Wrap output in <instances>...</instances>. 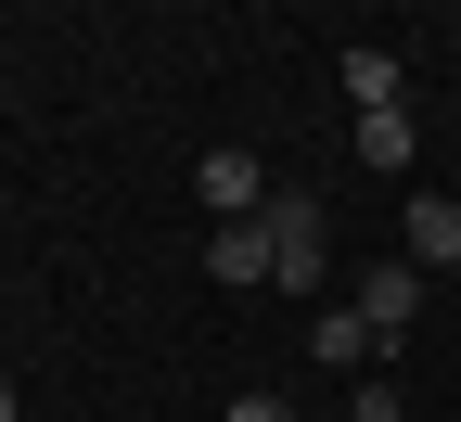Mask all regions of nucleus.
Segmentation results:
<instances>
[{"label":"nucleus","mask_w":461,"mask_h":422,"mask_svg":"<svg viewBox=\"0 0 461 422\" xmlns=\"http://www.w3.org/2000/svg\"><path fill=\"white\" fill-rule=\"evenodd\" d=\"M230 422H295V409H282V397H230Z\"/></svg>","instance_id":"obj_10"},{"label":"nucleus","mask_w":461,"mask_h":422,"mask_svg":"<svg viewBox=\"0 0 461 422\" xmlns=\"http://www.w3.org/2000/svg\"><path fill=\"white\" fill-rule=\"evenodd\" d=\"M346 422H397V384H359V409H346Z\"/></svg>","instance_id":"obj_9"},{"label":"nucleus","mask_w":461,"mask_h":422,"mask_svg":"<svg viewBox=\"0 0 461 422\" xmlns=\"http://www.w3.org/2000/svg\"><path fill=\"white\" fill-rule=\"evenodd\" d=\"M397 256L461 282V205H448V193H411V218H397Z\"/></svg>","instance_id":"obj_4"},{"label":"nucleus","mask_w":461,"mask_h":422,"mask_svg":"<svg viewBox=\"0 0 461 422\" xmlns=\"http://www.w3.org/2000/svg\"><path fill=\"white\" fill-rule=\"evenodd\" d=\"M205 269L218 282H269V218H218L205 230Z\"/></svg>","instance_id":"obj_5"},{"label":"nucleus","mask_w":461,"mask_h":422,"mask_svg":"<svg viewBox=\"0 0 461 422\" xmlns=\"http://www.w3.org/2000/svg\"><path fill=\"white\" fill-rule=\"evenodd\" d=\"M308 346H321V358H333V372H359V358H384V333H372V320H359V308H346V320H321V333H308Z\"/></svg>","instance_id":"obj_8"},{"label":"nucleus","mask_w":461,"mask_h":422,"mask_svg":"<svg viewBox=\"0 0 461 422\" xmlns=\"http://www.w3.org/2000/svg\"><path fill=\"white\" fill-rule=\"evenodd\" d=\"M346 90H359V115H397V51H346Z\"/></svg>","instance_id":"obj_7"},{"label":"nucleus","mask_w":461,"mask_h":422,"mask_svg":"<svg viewBox=\"0 0 461 422\" xmlns=\"http://www.w3.org/2000/svg\"><path fill=\"white\" fill-rule=\"evenodd\" d=\"M321 269H333V218H321L308 193H282V205H269V282L321 294Z\"/></svg>","instance_id":"obj_1"},{"label":"nucleus","mask_w":461,"mask_h":422,"mask_svg":"<svg viewBox=\"0 0 461 422\" xmlns=\"http://www.w3.org/2000/svg\"><path fill=\"white\" fill-rule=\"evenodd\" d=\"M346 141H359V166H372V179H397V166H411V141H423V129H411V103H397V115H359V129H346Z\"/></svg>","instance_id":"obj_6"},{"label":"nucleus","mask_w":461,"mask_h":422,"mask_svg":"<svg viewBox=\"0 0 461 422\" xmlns=\"http://www.w3.org/2000/svg\"><path fill=\"white\" fill-rule=\"evenodd\" d=\"M193 193H205V218H269V166H257L244 141H218V154L193 166Z\"/></svg>","instance_id":"obj_3"},{"label":"nucleus","mask_w":461,"mask_h":422,"mask_svg":"<svg viewBox=\"0 0 461 422\" xmlns=\"http://www.w3.org/2000/svg\"><path fill=\"white\" fill-rule=\"evenodd\" d=\"M423 282H436V269H411V256H372V269H359V320L384 333V358H397V333L423 320Z\"/></svg>","instance_id":"obj_2"},{"label":"nucleus","mask_w":461,"mask_h":422,"mask_svg":"<svg viewBox=\"0 0 461 422\" xmlns=\"http://www.w3.org/2000/svg\"><path fill=\"white\" fill-rule=\"evenodd\" d=\"M0 422H14V384H0Z\"/></svg>","instance_id":"obj_11"}]
</instances>
